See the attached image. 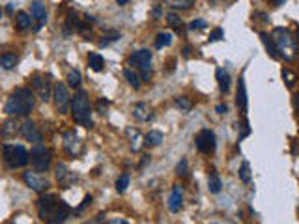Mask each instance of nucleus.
Segmentation results:
<instances>
[{
	"label": "nucleus",
	"mask_w": 299,
	"mask_h": 224,
	"mask_svg": "<svg viewBox=\"0 0 299 224\" xmlns=\"http://www.w3.org/2000/svg\"><path fill=\"white\" fill-rule=\"evenodd\" d=\"M69 206L54 194H45L38 200V213L45 224H62L69 217Z\"/></svg>",
	"instance_id": "nucleus-1"
},
{
	"label": "nucleus",
	"mask_w": 299,
	"mask_h": 224,
	"mask_svg": "<svg viewBox=\"0 0 299 224\" xmlns=\"http://www.w3.org/2000/svg\"><path fill=\"white\" fill-rule=\"evenodd\" d=\"M36 105V96L30 88H17L6 101V114L10 116H28Z\"/></svg>",
	"instance_id": "nucleus-2"
},
{
	"label": "nucleus",
	"mask_w": 299,
	"mask_h": 224,
	"mask_svg": "<svg viewBox=\"0 0 299 224\" xmlns=\"http://www.w3.org/2000/svg\"><path fill=\"white\" fill-rule=\"evenodd\" d=\"M271 40H273L275 51L281 58H284L286 62L295 60V52H297V47H295V38L290 34L288 28H283V26H277L271 34Z\"/></svg>",
	"instance_id": "nucleus-3"
},
{
	"label": "nucleus",
	"mask_w": 299,
	"mask_h": 224,
	"mask_svg": "<svg viewBox=\"0 0 299 224\" xmlns=\"http://www.w3.org/2000/svg\"><path fill=\"white\" fill-rule=\"evenodd\" d=\"M71 112L75 123H79V125H83L86 129H90L94 125L92 116H90L92 114V107H90L86 92H83V90L75 92V97L71 99Z\"/></svg>",
	"instance_id": "nucleus-4"
},
{
	"label": "nucleus",
	"mask_w": 299,
	"mask_h": 224,
	"mask_svg": "<svg viewBox=\"0 0 299 224\" xmlns=\"http://www.w3.org/2000/svg\"><path fill=\"white\" fill-rule=\"evenodd\" d=\"M4 161L8 163L10 168H21L30 161V153L26 152L25 146H19V144H6Z\"/></svg>",
	"instance_id": "nucleus-5"
},
{
	"label": "nucleus",
	"mask_w": 299,
	"mask_h": 224,
	"mask_svg": "<svg viewBox=\"0 0 299 224\" xmlns=\"http://www.w3.org/2000/svg\"><path fill=\"white\" fill-rule=\"evenodd\" d=\"M129 64L139 67L140 79L142 81H150V66H152V52L148 49H140V51H135L133 54L129 56Z\"/></svg>",
	"instance_id": "nucleus-6"
},
{
	"label": "nucleus",
	"mask_w": 299,
	"mask_h": 224,
	"mask_svg": "<svg viewBox=\"0 0 299 224\" xmlns=\"http://www.w3.org/2000/svg\"><path fill=\"white\" fill-rule=\"evenodd\" d=\"M30 163L38 172H47L51 166V152L43 144H36L30 150Z\"/></svg>",
	"instance_id": "nucleus-7"
},
{
	"label": "nucleus",
	"mask_w": 299,
	"mask_h": 224,
	"mask_svg": "<svg viewBox=\"0 0 299 224\" xmlns=\"http://www.w3.org/2000/svg\"><path fill=\"white\" fill-rule=\"evenodd\" d=\"M52 99H54V105H57L58 112L60 114H66L71 107V97L67 92V84L64 82H57L54 88H52Z\"/></svg>",
	"instance_id": "nucleus-8"
},
{
	"label": "nucleus",
	"mask_w": 299,
	"mask_h": 224,
	"mask_svg": "<svg viewBox=\"0 0 299 224\" xmlns=\"http://www.w3.org/2000/svg\"><path fill=\"white\" fill-rule=\"evenodd\" d=\"M32 86L36 88L38 92V97L42 99L43 103H47L49 99L52 97V86H51V77L49 75H40V73H36V75H32Z\"/></svg>",
	"instance_id": "nucleus-9"
},
{
	"label": "nucleus",
	"mask_w": 299,
	"mask_h": 224,
	"mask_svg": "<svg viewBox=\"0 0 299 224\" xmlns=\"http://www.w3.org/2000/svg\"><path fill=\"white\" fill-rule=\"evenodd\" d=\"M196 142V148L198 152L202 153H213L217 148V138H215V133L210 131V129H202L195 138Z\"/></svg>",
	"instance_id": "nucleus-10"
},
{
	"label": "nucleus",
	"mask_w": 299,
	"mask_h": 224,
	"mask_svg": "<svg viewBox=\"0 0 299 224\" xmlns=\"http://www.w3.org/2000/svg\"><path fill=\"white\" fill-rule=\"evenodd\" d=\"M64 150H66V153L69 155V157H79L81 153H83L84 146L83 142H81V138L77 137V133L75 131H66L64 133Z\"/></svg>",
	"instance_id": "nucleus-11"
},
{
	"label": "nucleus",
	"mask_w": 299,
	"mask_h": 224,
	"mask_svg": "<svg viewBox=\"0 0 299 224\" xmlns=\"http://www.w3.org/2000/svg\"><path fill=\"white\" fill-rule=\"evenodd\" d=\"M30 15H32V19L36 21L34 30L36 32L42 30V26L45 25V21H47V8H45V2H43V0H32Z\"/></svg>",
	"instance_id": "nucleus-12"
},
{
	"label": "nucleus",
	"mask_w": 299,
	"mask_h": 224,
	"mask_svg": "<svg viewBox=\"0 0 299 224\" xmlns=\"http://www.w3.org/2000/svg\"><path fill=\"white\" fill-rule=\"evenodd\" d=\"M23 179H25V183L32 189V191H36V193H45L47 187H49V181H47L43 176L36 172H23Z\"/></svg>",
	"instance_id": "nucleus-13"
},
{
	"label": "nucleus",
	"mask_w": 299,
	"mask_h": 224,
	"mask_svg": "<svg viewBox=\"0 0 299 224\" xmlns=\"http://www.w3.org/2000/svg\"><path fill=\"white\" fill-rule=\"evenodd\" d=\"M21 135L25 137V140H28L32 144H42L43 140L42 133H40V129L36 127V123L32 122V120H26L21 125Z\"/></svg>",
	"instance_id": "nucleus-14"
},
{
	"label": "nucleus",
	"mask_w": 299,
	"mask_h": 224,
	"mask_svg": "<svg viewBox=\"0 0 299 224\" xmlns=\"http://www.w3.org/2000/svg\"><path fill=\"white\" fill-rule=\"evenodd\" d=\"M57 178H58V183H60V187L62 189H69L75 181H77V174L71 172L69 168L66 166V164H58L57 166Z\"/></svg>",
	"instance_id": "nucleus-15"
},
{
	"label": "nucleus",
	"mask_w": 299,
	"mask_h": 224,
	"mask_svg": "<svg viewBox=\"0 0 299 224\" xmlns=\"http://www.w3.org/2000/svg\"><path fill=\"white\" fill-rule=\"evenodd\" d=\"M181 208H183V189L181 185H174L171 196H169V209L172 213H178Z\"/></svg>",
	"instance_id": "nucleus-16"
},
{
	"label": "nucleus",
	"mask_w": 299,
	"mask_h": 224,
	"mask_svg": "<svg viewBox=\"0 0 299 224\" xmlns=\"http://www.w3.org/2000/svg\"><path fill=\"white\" fill-rule=\"evenodd\" d=\"M236 103L239 110L247 112V86H245V79H239L237 82V97H236Z\"/></svg>",
	"instance_id": "nucleus-17"
},
{
	"label": "nucleus",
	"mask_w": 299,
	"mask_h": 224,
	"mask_svg": "<svg viewBox=\"0 0 299 224\" xmlns=\"http://www.w3.org/2000/svg\"><path fill=\"white\" fill-rule=\"evenodd\" d=\"M133 118L137 122H148L150 118H152V110L146 103H137L133 107Z\"/></svg>",
	"instance_id": "nucleus-18"
},
{
	"label": "nucleus",
	"mask_w": 299,
	"mask_h": 224,
	"mask_svg": "<svg viewBox=\"0 0 299 224\" xmlns=\"http://www.w3.org/2000/svg\"><path fill=\"white\" fill-rule=\"evenodd\" d=\"M215 75H217V81H219V90L222 94H227L230 90V75H228V71L222 69V67H217Z\"/></svg>",
	"instance_id": "nucleus-19"
},
{
	"label": "nucleus",
	"mask_w": 299,
	"mask_h": 224,
	"mask_svg": "<svg viewBox=\"0 0 299 224\" xmlns=\"http://www.w3.org/2000/svg\"><path fill=\"white\" fill-rule=\"evenodd\" d=\"M88 66H90V69L96 73L103 71V67H105L103 56L99 54V52H90V54H88Z\"/></svg>",
	"instance_id": "nucleus-20"
},
{
	"label": "nucleus",
	"mask_w": 299,
	"mask_h": 224,
	"mask_svg": "<svg viewBox=\"0 0 299 224\" xmlns=\"http://www.w3.org/2000/svg\"><path fill=\"white\" fill-rule=\"evenodd\" d=\"M30 23H32L30 15H28V13H25V11H19V13L15 15V28L19 32L28 30V28H30Z\"/></svg>",
	"instance_id": "nucleus-21"
},
{
	"label": "nucleus",
	"mask_w": 299,
	"mask_h": 224,
	"mask_svg": "<svg viewBox=\"0 0 299 224\" xmlns=\"http://www.w3.org/2000/svg\"><path fill=\"white\" fill-rule=\"evenodd\" d=\"M19 131H21V127L17 125L15 120H8V122L4 123V127H2V137L13 138V137H17V133Z\"/></svg>",
	"instance_id": "nucleus-22"
},
{
	"label": "nucleus",
	"mask_w": 299,
	"mask_h": 224,
	"mask_svg": "<svg viewBox=\"0 0 299 224\" xmlns=\"http://www.w3.org/2000/svg\"><path fill=\"white\" fill-rule=\"evenodd\" d=\"M17 64V54L15 52H4V54H0V67H4V69H13Z\"/></svg>",
	"instance_id": "nucleus-23"
},
{
	"label": "nucleus",
	"mask_w": 299,
	"mask_h": 224,
	"mask_svg": "<svg viewBox=\"0 0 299 224\" xmlns=\"http://www.w3.org/2000/svg\"><path fill=\"white\" fill-rule=\"evenodd\" d=\"M163 142V133L161 131H150L144 138V144L150 146V148H155V146H159Z\"/></svg>",
	"instance_id": "nucleus-24"
},
{
	"label": "nucleus",
	"mask_w": 299,
	"mask_h": 224,
	"mask_svg": "<svg viewBox=\"0 0 299 224\" xmlns=\"http://www.w3.org/2000/svg\"><path fill=\"white\" fill-rule=\"evenodd\" d=\"M221 187H222L221 179H219V176L215 174V170H212V174L208 176V189H210V193L217 194L221 191Z\"/></svg>",
	"instance_id": "nucleus-25"
},
{
	"label": "nucleus",
	"mask_w": 299,
	"mask_h": 224,
	"mask_svg": "<svg viewBox=\"0 0 299 224\" xmlns=\"http://www.w3.org/2000/svg\"><path fill=\"white\" fill-rule=\"evenodd\" d=\"M127 135L131 137V150L133 152H140V148H142V138H140V133L137 131V129H127Z\"/></svg>",
	"instance_id": "nucleus-26"
},
{
	"label": "nucleus",
	"mask_w": 299,
	"mask_h": 224,
	"mask_svg": "<svg viewBox=\"0 0 299 224\" xmlns=\"http://www.w3.org/2000/svg\"><path fill=\"white\" fill-rule=\"evenodd\" d=\"M166 21H169V25H171L172 28H174V30L178 32V34H183V32H185L183 21H181L180 17L176 15V13H169V15H166Z\"/></svg>",
	"instance_id": "nucleus-27"
},
{
	"label": "nucleus",
	"mask_w": 299,
	"mask_h": 224,
	"mask_svg": "<svg viewBox=\"0 0 299 224\" xmlns=\"http://www.w3.org/2000/svg\"><path fill=\"white\" fill-rule=\"evenodd\" d=\"M165 4L174 10H189L195 4V0H165Z\"/></svg>",
	"instance_id": "nucleus-28"
},
{
	"label": "nucleus",
	"mask_w": 299,
	"mask_h": 224,
	"mask_svg": "<svg viewBox=\"0 0 299 224\" xmlns=\"http://www.w3.org/2000/svg\"><path fill=\"white\" fill-rule=\"evenodd\" d=\"M260 40H262L264 47H266V51H268V54L271 56V58H277V51H275V45H273V40H269V36L266 34V32H260Z\"/></svg>",
	"instance_id": "nucleus-29"
},
{
	"label": "nucleus",
	"mask_w": 299,
	"mask_h": 224,
	"mask_svg": "<svg viewBox=\"0 0 299 224\" xmlns=\"http://www.w3.org/2000/svg\"><path fill=\"white\" fill-rule=\"evenodd\" d=\"M67 86L71 88H79L81 86V82H83V75H81V71H77V69H71V71L67 73Z\"/></svg>",
	"instance_id": "nucleus-30"
},
{
	"label": "nucleus",
	"mask_w": 299,
	"mask_h": 224,
	"mask_svg": "<svg viewBox=\"0 0 299 224\" xmlns=\"http://www.w3.org/2000/svg\"><path fill=\"white\" fill-rule=\"evenodd\" d=\"M124 77H125V81L131 84V86L135 88V90H139L140 88V77H139V73H135L133 69H124Z\"/></svg>",
	"instance_id": "nucleus-31"
},
{
	"label": "nucleus",
	"mask_w": 299,
	"mask_h": 224,
	"mask_svg": "<svg viewBox=\"0 0 299 224\" xmlns=\"http://www.w3.org/2000/svg\"><path fill=\"white\" fill-rule=\"evenodd\" d=\"M237 176H239V179H241L243 183H251V164H249L247 161H243L241 163Z\"/></svg>",
	"instance_id": "nucleus-32"
},
{
	"label": "nucleus",
	"mask_w": 299,
	"mask_h": 224,
	"mask_svg": "<svg viewBox=\"0 0 299 224\" xmlns=\"http://www.w3.org/2000/svg\"><path fill=\"white\" fill-rule=\"evenodd\" d=\"M171 43H172V34H169V32H161L159 36H157V40H155V47H157V49L169 47Z\"/></svg>",
	"instance_id": "nucleus-33"
},
{
	"label": "nucleus",
	"mask_w": 299,
	"mask_h": 224,
	"mask_svg": "<svg viewBox=\"0 0 299 224\" xmlns=\"http://www.w3.org/2000/svg\"><path fill=\"white\" fill-rule=\"evenodd\" d=\"M127 187H129V174H122V176L116 179V191L122 194L127 191Z\"/></svg>",
	"instance_id": "nucleus-34"
},
{
	"label": "nucleus",
	"mask_w": 299,
	"mask_h": 224,
	"mask_svg": "<svg viewBox=\"0 0 299 224\" xmlns=\"http://www.w3.org/2000/svg\"><path fill=\"white\" fill-rule=\"evenodd\" d=\"M174 103H176V107H180L181 110H191L193 108V103H191V99L189 97H185V96H181V97H176L174 99Z\"/></svg>",
	"instance_id": "nucleus-35"
},
{
	"label": "nucleus",
	"mask_w": 299,
	"mask_h": 224,
	"mask_svg": "<svg viewBox=\"0 0 299 224\" xmlns=\"http://www.w3.org/2000/svg\"><path fill=\"white\" fill-rule=\"evenodd\" d=\"M176 174L180 178H185L187 174H189V163H187V159H181L180 163L176 164Z\"/></svg>",
	"instance_id": "nucleus-36"
},
{
	"label": "nucleus",
	"mask_w": 299,
	"mask_h": 224,
	"mask_svg": "<svg viewBox=\"0 0 299 224\" xmlns=\"http://www.w3.org/2000/svg\"><path fill=\"white\" fill-rule=\"evenodd\" d=\"M283 79H284V82H286V86H288V88L294 86L295 75L292 71H290V69H283Z\"/></svg>",
	"instance_id": "nucleus-37"
},
{
	"label": "nucleus",
	"mask_w": 299,
	"mask_h": 224,
	"mask_svg": "<svg viewBox=\"0 0 299 224\" xmlns=\"http://www.w3.org/2000/svg\"><path fill=\"white\" fill-rule=\"evenodd\" d=\"M103 38H105V40L99 41V45H101V47H103V45H108V43H110V41H114V40H118L120 34H118V32H108L107 36H103Z\"/></svg>",
	"instance_id": "nucleus-38"
},
{
	"label": "nucleus",
	"mask_w": 299,
	"mask_h": 224,
	"mask_svg": "<svg viewBox=\"0 0 299 224\" xmlns=\"http://www.w3.org/2000/svg\"><path fill=\"white\" fill-rule=\"evenodd\" d=\"M206 21L204 19H193L191 21V25H189V28L191 30H202V28H206Z\"/></svg>",
	"instance_id": "nucleus-39"
},
{
	"label": "nucleus",
	"mask_w": 299,
	"mask_h": 224,
	"mask_svg": "<svg viewBox=\"0 0 299 224\" xmlns=\"http://www.w3.org/2000/svg\"><path fill=\"white\" fill-rule=\"evenodd\" d=\"M107 108H108L107 99H99V101L96 103V110H98L99 114H107Z\"/></svg>",
	"instance_id": "nucleus-40"
},
{
	"label": "nucleus",
	"mask_w": 299,
	"mask_h": 224,
	"mask_svg": "<svg viewBox=\"0 0 299 224\" xmlns=\"http://www.w3.org/2000/svg\"><path fill=\"white\" fill-rule=\"evenodd\" d=\"M249 135H251V125H249V120L245 118V120H243V125H241V133H239V140L249 137Z\"/></svg>",
	"instance_id": "nucleus-41"
},
{
	"label": "nucleus",
	"mask_w": 299,
	"mask_h": 224,
	"mask_svg": "<svg viewBox=\"0 0 299 224\" xmlns=\"http://www.w3.org/2000/svg\"><path fill=\"white\" fill-rule=\"evenodd\" d=\"M225 38V30L222 28H215V30L210 34V41H219V40H222Z\"/></svg>",
	"instance_id": "nucleus-42"
},
{
	"label": "nucleus",
	"mask_w": 299,
	"mask_h": 224,
	"mask_svg": "<svg viewBox=\"0 0 299 224\" xmlns=\"http://www.w3.org/2000/svg\"><path fill=\"white\" fill-rule=\"evenodd\" d=\"M90 202H92V196H90V194H88V196H84V200H83V204H81V206H79V211H83V209L84 208H86V206L88 204H90Z\"/></svg>",
	"instance_id": "nucleus-43"
},
{
	"label": "nucleus",
	"mask_w": 299,
	"mask_h": 224,
	"mask_svg": "<svg viewBox=\"0 0 299 224\" xmlns=\"http://www.w3.org/2000/svg\"><path fill=\"white\" fill-rule=\"evenodd\" d=\"M227 110H228L227 105H217V112H219V114H227Z\"/></svg>",
	"instance_id": "nucleus-44"
},
{
	"label": "nucleus",
	"mask_w": 299,
	"mask_h": 224,
	"mask_svg": "<svg viewBox=\"0 0 299 224\" xmlns=\"http://www.w3.org/2000/svg\"><path fill=\"white\" fill-rule=\"evenodd\" d=\"M107 224H129L127 220H124V219H113V220H108Z\"/></svg>",
	"instance_id": "nucleus-45"
},
{
	"label": "nucleus",
	"mask_w": 299,
	"mask_h": 224,
	"mask_svg": "<svg viewBox=\"0 0 299 224\" xmlns=\"http://www.w3.org/2000/svg\"><path fill=\"white\" fill-rule=\"evenodd\" d=\"M284 2H286V0H271V4L273 6H283Z\"/></svg>",
	"instance_id": "nucleus-46"
},
{
	"label": "nucleus",
	"mask_w": 299,
	"mask_h": 224,
	"mask_svg": "<svg viewBox=\"0 0 299 224\" xmlns=\"http://www.w3.org/2000/svg\"><path fill=\"white\" fill-rule=\"evenodd\" d=\"M294 105H295V108L299 110V92L295 94V97H294Z\"/></svg>",
	"instance_id": "nucleus-47"
},
{
	"label": "nucleus",
	"mask_w": 299,
	"mask_h": 224,
	"mask_svg": "<svg viewBox=\"0 0 299 224\" xmlns=\"http://www.w3.org/2000/svg\"><path fill=\"white\" fill-rule=\"evenodd\" d=\"M13 8H15L13 4H8L6 6V11H8V13H13Z\"/></svg>",
	"instance_id": "nucleus-48"
},
{
	"label": "nucleus",
	"mask_w": 299,
	"mask_h": 224,
	"mask_svg": "<svg viewBox=\"0 0 299 224\" xmlns=\"http://www.w3.org/2000/svg\"><path fill=\"white\" fill-rule=\"evenodd\" d=\"M295 43H299V26H297V30H295Z\"/></svg>",
	"instance_id": "nucleus-49"
},
{
	"label": "nucleus",
	"mask_w": 299,
	"mask_h": 224,
	"mask_svg": "<svg viewBox=\"0 0 299 224\" xmlns=\"http://www.w3.org/2000/svg\"><path fill=\"white\" fill-rule=\"evenodd\" d=\"M116 2H118V4H120V6H124V4H127L129 0H116Z\"/></svg>",
	"instance_id": "nucleus-50"
},
{
	"label": "nucleus",
	"mask_w": 299,
	"mask_h": 224,
	"mask_svg": "<svg viewBox=\"0 0 299 224\" xmlns=\"http://www.w3.org/2000/svg\"><path fill=\"white\" fill-rule=\"evenodd\" d=\"M183 56H185V58L189 56V47H185V49H183Z\"/></svg>",
	"instance_id": "nucleus-51"
},
{
	"label": "nucleus",
	"mask_w": 299,
	"mask_h": 224,
	"mask_svg": "<svg viewBox=\"0 0 299 224\" xmlns=\"http://www.w3.org/2000/svg\"><path fill=\"white\" fill-rule=\"evenodd\" d=\"M0 17H2V10H0Z\"/></svg>",
	"instance_id": "nucleus-52"
}]
</instances>
